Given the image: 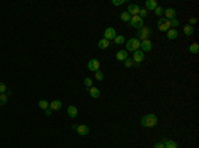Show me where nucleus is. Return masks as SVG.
Listing matches in <instances>:
<instances>
[{"instance_id": "obj_1", "label": "nucleus", "mask_w": 199, "mask_h": 148, "mask_svg": "<svg viewBox=\"0 0 199 148\" xmlns=\"http://www.w3.org/2000/svg\"><path fill=\"white\" fill-rule=\"evenodd\" d=\"M158 123V118L155 114H147L141 119V124L143 127H154Z\"/></svg>"}, {"instance_id": "obj_2", "label": "nucleus", "mask_w": 199, "mask_h": 148, "mask_svg": "<svg viewBox=\"0 0 199 148\" xmlns=\"http://www.w3.org/2000/svg\"><path fill=\"white\" fill-rule=\"evenodd\" d=\"M151 34V29L150 28H147V27H143V28L138 29V32H137V40H149V36Z\"/></svg>"}, {"instance_id": "obj_3", "label": "nucleus", "mask_w": 199, "mask_h": 148, "mask_svg": "<svg viewBox=\"0 0 199 148\" xmlns=\"http://www.w3.org/2000/svg\"><path fill=\"white\" fill-rule=\"evenodd\" d=\"M127 24L136 29H141V28H143V19H141V17L137 15V16H133Z\"/></svg>"}, {"instance_id": "obj_4", "label": "nucleus", "mask_w": 199, "mask_h": 148, "mask_svg": "<svg viewBox=\"0 0 199 148\" xmlns=\"http://www.w3.org/2000/svg\"><path fill=\"white\" fill-rule=\"evenodd\" d=\"M139 43L141 41L137 38H130L126 43V52H136L139 49Z\"/></svg>"}, {"instance_id": "obj_5", "label": "nucleus", "mask_w": 199, "mask_h": 148, "mask_svg": "<svg viewBox=\"0 0 199 148\" xmlns=\"http://www.w3.org/2000/svg\"><path fill=\"white\" fill-rule=\"evenodd\" d=\"M145 60V53L142 50H136L134 52V54H133V61H134V65H137V66H139V64L142 62V61Z\"/></svg>"}, {"instance_id": "obj_6", "label": "nucleus", "mask_w": 199, "mask_h": 148, "mask_svg": "<svg viewBox=\"0 0 199 148\" xmlns=\"http://www.w3.org/2000/svg\"><path fill=\"white\" fill-rule=\"evenodd\" d=\"M170 28H171L170 27V20H167V19H159V21H158V29L159 31L167 32Z\"/></svg>"}, {"instance_id": "obj_7", "label": "nucleus", "mask_w": 199, "mask_h": 148, "mask_svg": "<svg viewBox=\"0 0 199 148\" xmlns=\"http://www.w3.org/2000/svg\"><path fill=\"white\" fill-rule=\"evenodd\" d=\"M115 36H117V33H115V29H114V28L109 27V28L105 29V32H104V38H106L108 41L114 40Z\"/></svg>"}, {"instance_id": "obj_8", "label": "nucleus", "mask_w": 199, "mask_h": 148, "mask_svg": "<svg viewBox=\"0 0 199 148\" xmlns=\"http://www.w3.org/2000/svg\"><path fill=\"white\" fill-rule=\"evenodd\" d=\"M139 48L142 49V52H150L151 49H153V43H151L150 40H143L139 43Z\"/></svg>"}, {"instance_id": "obj_9", "label": "nucleus", "mask_w": 199, "mask_h": 148, "mask_svg": "<svg viewBox=\"0 0 199 148\" xmlns=\"http://www.w3.org/2000/svg\"><path fill=\"white\" fill-rule=\"evenodd\" d=\"M88 69H89L90 71H93V73H96L97 70H100V61L96 60V58L90 60L89 62H88Z\"/></svg>"}, {"instance_id": "obj_10", "label": "nucleus", "mask_w": 199, "mask_h": 148, "mask_svg": "<svg viewBox=\"0 0 199 148\" xmlns=\"http://www.w3.org/2000/svg\"><path fill=\"white\" fill-rule=\"evenodd\" d=\"M139 9L141 8H139L137 4H129V6H127V11L126 12L130 15V16H131V15L133 16H137V15L139 13Z\"/></svg>"}, {"instance_id": "obj_11", "label": "nucleus", "mask_w": 199, "mask_h": 148, "mask_svg": "<svg viewBox=\"0 0 199 148\" xmlns=\"http://www.w3.org/2000/svg\"><path fill=\"white\" fill-rule=\"evenodd\" d=\"M76 131H77V134L81 135V136H86V135L89 134V127L85 126V124H78V127H77Z\"/></svg>"}, {"instance_id": "obj_12", "label": "nucleus", "mask_w": 199, "mask_h": 148, "mask_svg": "<svg viewBox=\"0 0 199 148\" xmlns=\"http://www.w3.org/2000/svg\"><path fill=\"white\" fill-rule=\"evenodd\" d=\"M61 107H63V102H61V101H58V99H56V101H53V102L49 103V108H51L52 111L60 110Z\"/></svg>"}, {"instance_id": "obj_13", "label": "nucleus", "mask_w": 199, "mask_h": 148, "mask_svg": "<svg viewBox=\"0 0 199 148\" xmlns=\"http://www.w3.org/2000/svg\"><path fill=\"white\" fill-rule=\"evenodd\" d=\"M165 16H166V19L167 20H171V19H174L175 17V15H176V12H175V9H173V8H167V9H165Z\"/></svg>"}, {"instance_id": "obj_14", "label": "nucleus", "mask_w": 199, "mask_h": 148, "mask_svg": "<svg viewBox=\"0 0 199 148\" xmlns=\"http://www.w3.org/2000/svg\"><path fill=\"white\" fill-rule=\"evenodd\" d=\"M66 112H68V115H69L70 118H76L78 114V110L76 106H69V107L66 108Z\"/></svg>"}, {"instance_id": "obj_15", "label": "nucleus", "mask_w": 199, "mask_h": 148, "mask_svg": "<svg viewBox=\"0 0 199 148\" xmlns=\"http://www.w3.org/2000/svg\"><path fill=\"white\" fill-rule=\"evenodd\" d=\"M157 7H158V4H157L155 0H147L146 4H145V8L149 9V11H153V9H155Z\"/></svg>"}, {"instance_id": "obj_16", "label": "nucleus", "mask_w": 199, "mask_h": 148, "mask_svg": "<svg viewBox=\"0 0 199 148\" xmlns=\"http://www.w3.org/2000/svg\"><path fill=\"white\" fill-rule=\"evenodd\" d=\"M162 142H163V144H165V148H178V144H176L174 140L163 139Z\"/></svg>"}, {"instance_id": "obj_17", "label": "nucleus", "mask_w": 199, "mask_h": 148, "mask_svg": "<svg viewBox=\"0 0 199 148\" xmlns=\"http://www.w3.org/2000/svg\"><path fill=\"white\" fill-rule=\"evenodd\" d=\"M89 94L92 98H94V99H97V98H100V95H101V93H100V90H98L97 87H90L89 89Z\"/></svg>"}, {"instance_id": "obj_18", "label": "nucleus", "mask_w": 199, "mask_h": 148, "mask_svg": "<svg viewBox=\"0 0 199 148\" xmlns=\"http://www.w3.org/2000/svg\"><path fill=\"white\" fill-rule=\"evenodd\" d=\"M178 37V31H176L175 28H170L167 31V38L169 40H174V38H176Z\"/></svg>"}, {"instance_id": "obj_19", "label": "nucleus", "mask_w": 199, "mask_h": 148, "mask_svg": "<svg viewBox=\"0 0 199 148\" xmlns=\"http://www.w3.org/2000/svg\"><path fill=\"white\" fill-rule=\"evenodd\" d=\"M126 58H129V57H127V52L126 50L117 52V60H118V61H125Z\"/></svg>"}, {"instance_id": "obj_20", "label": "nucleus", "mask_w": 199, "mask_h": 148, "mask_svg": "<svg viewBox=\"0 0 199 148\" xmlns=\"http://www.w3.org/2000/svg\"><path fill=\"white\" fill-rule=\"evenodd\" d=\"M188 52H190V53H193V54H198L199 53V45L196 43L191 44V45L188 46Z\"/></svg>"}, {"instance_id": "obj_21", "label": "nucleus", "mask_w": 199, "mask_h": 148, "mask_svg": "<svg viewBox=\"0 0 199 148\" xmlns=\"http://www.w3.org/2000/svg\"><path fill=\"white\" fill-rule=\"evenodd\" d=\"M109 41L106 40V38H101V40L98 41V48L100 49H106L108 46H109Z\"/></svg>"}, {"instance_id": "obj_22", "label": "nucleus", "mask_w": 199, "mask_h": 148, "mask_svg": "<svg viewBox=\"0 0 199 148\" xmlns=\"http://www.w3.org/2000/svg\"><path fill=\"white\" fill-rule=\"evenodd\" d=\"M183 32H185L186 36H193L194 34V28L191 25H185L183 27Z\"/></svg>"}, {"instance_id": "obj_23", "label": "nucleus", "mask_w": 199, "mask_h": 148, "mask_svg": "<svg viewBox=\"0 0 199 148\" xmlns=\"http://www.w3.org/2000/svg\"><path fill=\"white\" fill-rule=\"evenodd\" d=\"M39 107H40L41 110H44V111H45L46 108L49 107V103L46 102L45 99H41V101H39Z\"/></svg>"}, {"instance_id": "obj_24", "label": "nucleus", "mask_w": 199, "mask_h": 148, "mask_svg": "<svg viewBox=\"0 0 199 148\" xmlns=\"http://www.w3.org/2000/svg\"><path fill=\"white\" fill-rule=\"evenodd\" d=\"M130 19H131V16H130V15L127 13L126 11L122 12V13H121V20H122V21H125V23H129Z\"/></svg>"}, {"instance_id": "obj_25", "label": "nucleus", "mask_w": 199, "mask_h": 148, "mask_svg": "<svg viewBox=\"0 0 199 148\" xmlns=\"http://www.w3.org/2000/svg\"><path fill=\"white\" fill-rule=\"evenodd\" d=\"M114 43L117 44V45H121V44H124V43H125V36H122V34H120V36H115Z\"/></svg>"}, {"instance_id": "obj_26", "label": "nucleus", "mask_w": 199, "mask_h": 148, "mask_svg": "<svg viewBox=\"0 0 199 148\" xmlns=\"http://www.w3.org/2000/svg\"><path fill=\"white\" fill-rule=\"evenodd\" d=\"M7 102H8V95L7 94H0V106L7 105Z\"/></svg>"}, {"instance_id": "obj_27", "label": "nucleus", "mask_w": 199, "mask_h": 148, "mask_svg": "<svg viewBox=\"0 0 199 148\" xmlns=\"http://www.w3.org/2000/svg\"><path fill=\"white\" fill-rule=\"evenodd\" d=\"M94 75H96V80H97V81H102V80H104V73H102L101 70H97Z\"/></svg>"}, {"instance_id": "obj_28", "label": "nucleus", "mask_w": 199, "mask_h": 148, "mask_svg": "<svg viewBox=\"0 0 199 148\" xmlns=\"http://www.w3.org/2000/svg\"><path fill=\"white\" fill-rule=\"evenodd\" d=\"M84 85L86 86V87L90 89V87H92V85H93V80H92V78H89V77H86L84 80Z\"/></svg>"}, {"instance_id": "obj_29", "label": "nucleus", "mask_w": 199, "mask_h": 148, "mask_svg": "<svg viewBox=\"0 0 199 148\" xmlns=\"http://www.w3.org/2000/svg\"><path fill=\"white\" fill-rule=\"evenodd\" d=\"M124 65H125V68H131L133 65H134V61L133 60H130V58H126V60L124 61Z\"/></svg>"}, {"instance_id": "obj_30", "label": "nucleus", "mask_w": 199, "mask_h": 148, "mask_svg": "<svg viewBox=\"0 0 199 148\" xmlns=\"http://www.w3.org/2000/svg\"><path fill=\"white\" fill-rule=\"evenodd\" d=\"M138 16L141 17V19H143V17H146V16H147V9H146V8H141V9H139V13H138Z\"/></svg>"}, {"instance_id": "obj_31", "label": "nucleus", "mask_w": 199, "mask_h": 148, "mask_svg": "<svg viewBox=\"0 0 199 148\" xmlns=\"http://www.w3.org/2000/svg\"><path fill=\"white\" fill-rule=\"evenodd\" d=\"M154 11H155V15H157V16H162V15H163V12H165V9L163 8H162V7H157V8L155 9H154Z\"/></svg>"}, {"instance_id": "obj_32", "label": "nucleus", "mask_w": 199, "mask_h": 148, "mask_svg": "<svg viewBox=\"0 0 199 148\" xmlns=\"http://www.w3.org/2000/svg\"><path fill=\"white\" fill-rule=\"evenodd\" d=\"M178 25H179V20H178V19H175V17H174V19H171V20H170V27L175 28V27H178Z\"/></svg>"}, {"instance_id": "obj_33", "label": "nucleus", "mask_w": 199, "mask_h": 148, "mask_svg": "<svg viewBox=\"0 0 199 148\" xmlns=\"http://www.w3.org/2000/svg\"><path fill=\"white\" fill-rule=\"evenodd\" d=\"M112 4L113 6H122V4H125V0H113L112 1Z\"/></svg>"}, {"instance_id": "obj_34", "label": "nucleus", "mask_w": 199, "mask_h": 148, "mask_svg": "<svg viewBox=\"0 0 199 148\" xmlns=\"http://www.w3.org/2000/svg\"><path fill=\"white\" fill-rule=\"evenodd\" d=\"M6 91H7V86L3 82H0V94H4Z\"/></svg>"}, {"instance_id": "obj_35", "label": "nucleus", "mask_w": 199, "mask_h": 148, "mask_svg": "<svg viewBox=\"0 0 199 148\" xmlns=\"http://www.w3.org/2000/svg\"><path fill=\"white\" fill-rule=\"evenodd\" d=\"M196 23H198V20H196V17H191V19H190V24H188V25L193 27L194 24H196Z\"/></svg>"}, {"instance_id": "obj_36", "label": "nucleus", "mask_w": 199, "mask_h": 148, "mask_svg": "<svg viewBox=\"0 0 199 148\" xmlns=\"http://www.w3.org/2000/svg\"><path fill=\"white\" fill-rule=\"evenodd\" d=\"M154 148H165V144L163 142H158L155 145H154Z\"/></svg>"}, {"instance_id": "obj_37", "label": "nucleus", "mask_w": 199, "mask_h": 148, "mask_svg": "<svg viewBox=\"0 0 199 148\" xmlns=\"http://www.w3.org/2000/svg\"><path fill=\"white\" fill-rule=\"evenodd\" d=\"M45 115H48V117H49V115H52V110H51V108H46V110H45Z\"/></svg>"}, {"instance_id": "obj_38", "label": "nucleus", "mask_w": 199, "mask_h": 148, "mask_svg": "<svg viewBox=\"0 0 199 148\" xmlns=\"http://www.w3.org/2000/svg\"><path fill=\"white\" fill-rule=\"evenodd\" d=\"M77 127H78V124H73V126H72L73 130H77Z\"/></svg>"}]
</instances>
